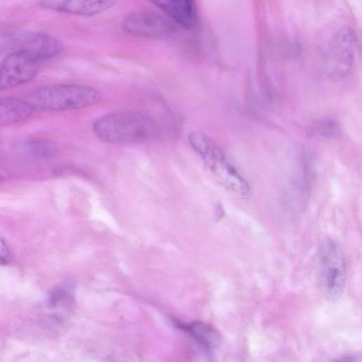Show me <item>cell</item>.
Returning <instances> with one entry per match:
<instances>
[{"label":"cell","mask_w":362,"mask_h":362,"mask_svg":"<svg viewBox=\"0 0 362 362\" xmlns=\"http://www.w3.org/2000/svg\"><path fill=\"white\" fill-rule=\"evenodd\" d=\"M97 137L110 144L144 142L158 133L156 121L149 115L133 110L117 111L99 118L93 125Z\"/></svg>","instance_id":"cell-1"},{"label":"cell","mask_w":362,"mask_h":362,"mask_svg":"<svg viewBox=\"0 0 362 362\" xmlns=\"http://www.w3.org/2000/svg\"><path fill=\"white\" fill-rule=\"evenodd\" d=\"M23 99L33 110L66 111L93 105L100 100L101 95L98 90L88 86L52 84L28 92Z\"/></svg>","instance_id":"cell-2"},{"label":"cell","mask_w":362,"mask_h":362,"mask_svg":"<svg viewBox=\"0 0 362 362\" xmlns=\"http://www.w3.org/2000/svg\"><path fill=\"white\" fill-rule=\"evenodd\" d=\"M189 141L226 187L242 197H250L249 185L212 140L203 134L194 132L189 136Z\"/></svg>","instance_id":"cell-3"},{"label":"cell","mask_w":362,"mask_h":362,"mask_svg":"<svg viewBox=\"0 0 362 362\" xmlns=\"http://www.w3.org/2000/svg\"><path fill=\"white\" fill-rule=\"evenodd\" d=\"M317 269L323 296L327 300H338L344 290L346 268L341 249L331 238H325L318 247Z\"/></svg>","instance_id":"cell-4"},{"label":"cell","mask_w":362,"mask_h":362,"mask_svg":"<svg viewBox=\"0 0 362 362\" xmlns=\"http://www.w3.org/2000/svg\"><path fill=\"white\" fill-rule=\"evenodd\" d=\"M0 42L1 45L8 48L10 52H24L40 62L57 57L64 49L59 39L49 34L31 30L7 33Z\"/></svg>","instance_id":"cell-5"},{"label":"cell","mask_w":362,"mask_h":362,"mask_svg":"<svg viewBox=\"0 0 362 362\" xmlns=\"http://www.w3.org/2000/svg\"><path fill=\"white\" fill-rule=\"evenodd\" d=\"M40 63L24 52H8L0 61V90L33 80L40 71Z\"/></svg>","instance_id":"cell-6"},{"label":"cell","mask_w":362,"mask_h":362,"mask_svg":"<svg viewBox=\"0 0 362 362\" xmlns=\"http://www.w3.org/2000/svg\"><path fill=\"white\" fill-rule=\"evenodd\" d=\"M168 18L151 11L128 14L123 20V29L130 34L148 37H163L174 33L176 24Z\"/></svg>","instance_id":"cell-7"},{"label":"cell","mask_w":362,"mask_h":362,"mask_svg":"<svg viewBox=\"0 0 362 362\" xmlns=\"http://www.w3.org/2000/svg\"><path fill=\"white\" fill-rule=\"evenodd\" d=\"M116 0H40L41 7L72 15L89 16L112 7Z\"/></svg>","instance_id":"cell-8"},{"label":"cell","mask_w":362,"mask_h":362,"mask_svg":"<svg viewBox=\"0 0 362 362\" xmlns=\"http://www.w3.org/2000/svg\"><path fill=\"white\" fill-rule=\"evenodd\" d=\"M174 323L179 329L189 334L207 353H211L216 350L221 344L220 334L208 324L202 322L184 323L178 320L174 321Z\"/></svg>","instance_id":"cell-9"},{"label":"cell","mask_w":362,"mask_h":362,"mask_svg":"<svg viewBox=\"0 0 362 362\" xmlns=\"http://www.w3.org/2000/svg\"><path fill=\"white\" fill-rule=\"evenodd\" d=\"M34 110L23 98H0V125H7L25 120Z\"/></svg>","instance_id":"cell-10"},{"label":"cell","mask_w":362,"mask_h":362,"mask_svg":"<svg viewBox=\"0 0 362 362\" xmlns=\"http://www.w3.org/2000/svg\"><path fill=\"white\" fill-rule=\"evenodd\" d=\"M165 12L173 20L186 28H191L197 21V13L192 12L183 0H148Z\"/></svg>","instance_id":"cell-11"},{"label":"cell","mask_w":362,"mask_h":362,"mask_svg":"<svg viewBox=\"0 0 362 362\" xmlns=\"http://www.w3.org/2000/svg\"><path fill=\"white\" fill-rule=\"evenodd\" d=\"M73 286L65 282L52 290L48 295L46 305L49 308L66 307L73 300Z\"/></svg>","instance_id":"cell-12"},{"label":"cell","mask_w":362,"mask_h":362,"mask_svg":"<svg viewBox=\"0 0 362 362\" xmlns=\"http://www.w3.org/2000/svg\"><path fill=\"white\" fill-rule=\"evenodd\" d=\"M315 129L321 136L326 139L337 138L341 134L340 125L331 117H325L317 122Z\"/></svg>","instance_id":"cell-13"},{"label":"cell","mask_w":362,"mask_h":362,"mask_svg":"<svg viewBox=\"0 0 362 362\" xmlns=\"http://www.w3.org/2000/svg\"><path fill=\"white\" fill-rule=\"evenodd\" d=\"M28 148L32 155L38 158H50L56 151V148L50 141L36 140L30 142Z\"/></svg>","instance_id":"cell-14"},{"label":"cell","mask_w":362,"mask_h":362,"mask_svg":"<svg viewBox=\"0 0 362 362\" xmlns=\"http://www.w3.org/2000/svg\"><path fill=\"white\" fill-rule=\"evenodd\" d=\"M11 260L8 248L4 240L0 237V264L6 265Z\"/></svg>","instance_id":"cell-15"},{"label":"cell","mask_w":362,"mask_h":362,"mask_svg":"<svg viewBox=\"0 0 362 362\" xmlns=\"http://www.w3.org/2000/svg\"><path fill=\"white\" fill-rule=\"evenodd\" d=\"M187 6L194 13H196L194 0H183Z\"/></svg>","instance_id":"cell-16"},{"label":"cell","mask_w":362,"mask_h":362,"mask_svg":"<svg viewBox=\"0 0 362 362\" xmlns=\"http://www.w3.org/2000/svg\"><path fill=\"white\" fill-rule=\"evenodd\" d=\"M6 178L4 172L0 169V182H3Z\"/></svg>","instance_id":"cell-17"}]
</instances>
